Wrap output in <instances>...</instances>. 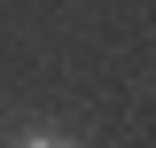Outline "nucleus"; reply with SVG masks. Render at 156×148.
Returning <instances> with one entry per match:
<instances>
[{
    "mask_svg": "<svg viewBox=\"0 0 156 148\" xmlns=\"http://www.w3.org/2000/svg\"><path fill=\"white\" fill-rule=\"evenodd\" d=\"M16 148H78V140H70V132H23Z\"/></svg>",
    "mask_w": 156,
    "mask_h": 148,
    "instance_id": "1",
    "label": "nucleus"
}]
</instances>
